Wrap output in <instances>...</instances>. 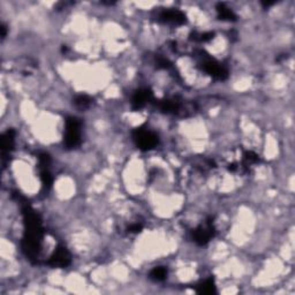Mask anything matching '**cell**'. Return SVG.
I'll use <instances>...</instances> for the list:
<instances>
[{
    "label": "cell",
    "instance_id": "obj_1",
    "mask_svg": "<svg viewBox=\"0 0 295 295\" xmlns=\"http://www.w3.org/2000/svg\"><path fill=\"white\" fill-rule=\"evenodd\" d=\"M133 139L141 150L148 151L158 144V137L151 130L145 128H136L133 132Z\"/></svg>",
    "mask_w": 295,
    "mask_h": 295
},
{
    "label": "cell",
    "instance_id": "obj_2",
    "mask_svg": "<svg viewBox=\"0 0 295 295\" xmlns=\"http://www.w3.org/2000/svg\"><path fill=\"white\" fill-rule=\"evenodd\" d=\"M81 124L76 118H68L66 120V134H65V145L68 149L78 147L81 142Z\"/></svg>",
    "mask_w": 295,
    "mask_h": 295
},
{
    "label": "cell",
    "instance_id": "obj_3",
    "mask_svg": "<svg viewBox=\"0 0 295 295\" xmlns=\"http://www.w3.org/2000/svg\"><path fill=\"white\" fill-rule=\"evenodd\" d=\"M201 59L203 71L208 73V74L217 80H225L227 78V70L224 66H221V64L218 63L217 60H214L209 56H201Z\"/></svg>",
    "mask_w": 295,
    "mask_h": 295
},
{
    "label": "cell",
    "instance_id": "obj_4",
    "mask_svg": "<svg viewBox=\"0 0 295 295\" xmlns=\"http://www.w3.org/2000/svg\"><path fill=\"white\" fill-rule=\"evenodd\" d=\"M214 235V226L213 221L211 218H209L208 220L205 221L204 225L198 226V227L193 232V239L196 243L201 244H206L210 240L212 239Z\"/></svg>",
    "mask_w": 295,
    "mask_h": 295
},
{
    "label": "cell",
    "instance_id": "obj_5",
    "mask_svg": "<svg viewBox=\"0 0 295 295\" xmlns=\"http://www.w3.org/2000/svg\"><path fill=\"white\" fill-rule=\"evenodd\" d=\"M50 265L55 267H65L71 263V255L68 250L65 247H59L56 249V251L53 252L51 258L49 260Z\"/></svg>",
    "mask_w": 295,
    "mask_h": 295
},
{
    "label": "cell",
    "instance_id": "obj_6",
    "mask_svg": "<svg viewBox=\"0 0 295 295\" xmlns=\"http://www.w3.org/2000/svg\"><path fill=\"white\" fill-rule=\"evenodd\" d=\"M152 99V93L150 89H140L134 94L132 98V106L133 109L140 110L142 107H144Z\"/></svg>",
    "mask_w": 295,
    "mask_h": 295
},
{
    "label": "cell",
    "instance_id": "obj_7",
    "mask_svg": "<svg viewBox=\"0 0 295 295\" xmlns=\"http://www.w3.org/2000/svg\"><path fill=\"white\" fill-rule=\"evenodd\" d=\"M159 20L165 24H173V25H182L186 21V17L181 11L178 10H168L159 15Z\"/></svg>",
    "mask_w": 295,
    "mask_h": 295
},
{
    "label": "cell",
    "instance_id": "obj_8",
    "mask_svg": "<svg viewBox=\"0 0 295 295\" xmlns=\"http://www.w3.org/2000/svg\"><path fill=\"white\" fill-rule=\"evenodd\" d=\"M217 13H218V18L221 19V20H227V21L235 20V14L233 13L228 7H226L224 4H218Z\"/></svg>",
    "mask_w": 295,
    "mask_h": 295
},
{
    "label": "cell",
    "instance_id": "obj_9",
    "mask_svg": "<svg viewBox=\"0 0 295 295\" xmlns=\"http://www.w3.org/2000/svg\"><path fill=\"white\" fill-rule=\"evenodd\" d=\"M196 292L198 294H213L216 293V286L212 279H206L197 286Z\"/></svg>",
    "mask_w": 295,
    "mask_h": 295
},
{
    "label": "cell",
    "instance_id": "obj_10",
    "mask_svg": "<svg viewBox=\"0 0 295 295\" xmlns=\"http://www.w3.org/2000/svg\"><path fill=\"white\" fill-rule=\"evenodd\" d=\"M167 277V270L164 266H157L150 272V278L155 281H163Z\"/></svg>",
    "mask_w": 295,
    "mask_h": 295
},
{
    "label": "cell",
    "instance_id": "obj_11",
    "mask_svg": "<svg viewBox=\"0 0 295 295\" xmlns=\"http://www.w3.org/2000/svg\"><path fill=\"white\" fill-rule=\"evenodd\" d=\"M74 103L76 106L80 107V109H87V107L91 104V98L87 95H81L75 98Z\"/></svg>",
    "mask_w": 295,
    "mask_h": 295
},
{
    "label": "cell",
    "instance_id": "obj_12",
    "mask_svg": "<svg viewBox=\"0 0 295 295\" xmlns=\"http://www.w3.org/2000/svg\"><path fill=\"white\" fill-rule=\"evenodd\" d=\"M243 159H244V163H246L247 165H251V164H255V163L258 162V156L252 151H247V152H244Z\"/></svg>",
    "mask_w": 295,
    "mask_h": 295
},
{
    "label": "cell",
    "instance_id": "obj_13",
    "mask_svg": "<svg viewBox=\"0 0 295 295\" xmlns=\"http://www.w3.org/2000/svg\"><path fill=\"white\" fill-rule=\"evenodd\" d=\"M142 228H143V225L136 223V224H133V225L129 226L128 232L129 233H140L142 231Z\"/></svg>",
    "mask_w": 295,
    "mask_h": 295
}]
</instances>
